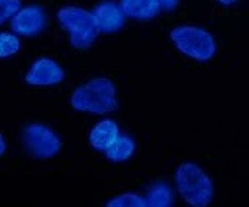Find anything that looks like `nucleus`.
<instances>
[{
	"label": "nucleus",
	"instance_id": "5",
	"mask_svg": "<svg viewBox=\"0 0 249 207\" xmlns=\"http://www.w3.org/2000/svg\"><path fill=\"white\" fill-rule=\"evenodd\" d=\"M22 148L34 159H50L62 151V139L43 123H27L22 128Z\"/></svg>",
	"mask_w": 249,
	"mask_h": 207
},
{
	"label": "nucleus",
	"instance_id": "3",
	"mask_svg": "<svg viewBox=\"0 0 249 207\" xmlns=\"http://www.w3.org/2000/svg\"><path fill=\"white\" fill-rule=\"evenodd\" d=\"M175 184L188 206L206 207L213 199V182L201 166L186 161L175 171Z\"/></svg>",
	"mask_w": 249,
	"mask_h": 207
},
{
	"label": "nucleus",
	"instance_id": "4",
	"mask_svg": "<svg viewBox=\"0 0 249 207\" xmlns=\"http://www.w3.org/2000/svg\"><path fill=\"white\" fill-rule=\"evenodd\" d=\"M175 48L196 62H208L216 53V40L210 30L196 25H179L170 32Z\"/></svg>",
	"mask_w": 249,
	"mask_h": 207
},
{
	"label": "nucleus",
	"instance_id": "7",
	"mask_svg": "<svg viewBox=\"0 0 249 207\" xmlns=\"http://www.w3.org/2000/svg\"><path fill=\"white\" fill-rule=\"evenodd\" d=\"M47 25L45 10L38 5H27L20 9L10 20V29L20 37H37Z\"/></svg>",
	"mask_w": 249,
	"mask_h": 207
},
{
	"label": "nucleus",
	"instance_id": "8",
	"mask_svg": "<svg viewBox=\"0 0 249 207\" xmlns=\"http://www.w3.org/2000/svg\"><path fill=\"white\" fill-rule=\"evenodd\" d=\"M93 14L96 20H98L102 33H115V32H118L124 25V17H126L122 10V5H116L111 0L96 3Z\"/></svg>",
	"mask_w": 249,
	"mask_h": 207
},
{
	"label": "nucleus",
	"instance_id": "16",
	"mask_svg": "<svg viewBox=\"0 0 249 207\" xmlns=\"http://www.w3.org/2000/svg\"><path fill=\"white\" fill-rule=\"evenodd\" d=\"M178 2L179 0H160V3H161V9L163 10H173L176 5H178Z\"/></svg>",
	"mask_w": 249,
	"mask_h": 207
},
{
	"label": "nucleus",
	"instance_id": "18",
	"mask_svg": "<svg viewBox=\"0 0 249 207\" xmlns=\"http://www.w3.org/2000/svg\"><path fill=\"white\" fill-rule=\"evenodd\" d=\"M218 3H221V5H232V3H236L238 0H216Z\"/></svg>",
	"mask_w": 249,
	"mask_h": 207
},
{
	"label": "nucleus",
	"instance_id": "12",
	"mask_svg": "<svg viewBox=\"0 0 249 207\" xmlns=\"http://www.w3.org/2000/svg\"><path fill=\"white\" fill-rule=\"evenodd\" d=\"M148 206L151 207H170L173 206V192L171 188L164 182H156L148 191L146 197Z\"/></svg>",
	"mask_w": 249,
	"mask_h": 207
},
{
	"label": "nucleus",
	"instance_id": "14",
	"mask_svg": "<svg viewBox=\"0 0 249 207\" xmlns=\"http://www.w3.org/2000/svg\"><path fill=\"white\" fill-rule=\"evenodd\" d=\"M20 48H22V43L14 33H7V32L0 33V58H10L12 55L18 53Z\"/></svg>",
	"mask_w": 249,
	"mask_h": 207
},
{
	"label": "nucleus",
	"instance_id": "11",
	"mask_svg": "<svg viewBox=\"0 0 249 207\" xmlns=\"http://www.w3.org/2000/svg\"><path fill=\"white\" fill-rule=\"evenodd\" d=\"M135 153V141L126 134H120L116 141L105 151V156L111 162H123Z\"/></svg>",
	"mask_w": 249,
	"mask_h": 207
},
{
	"label": "nucleus",
	"instance_id": "17",
	"mask_svg": "<svg viewBox=\"0 0 249 207\" xmlns=\"http://www.w3.org/2000/svg\"><path fill=\"white\" fill-rule=\"evenodd\" d=\"M0 154H5V136L3 134H0Z\"/></svg>",
	"mask_w": 249,
	"mask_h": 207
},
{
	"label": "nucleus",
	"instance_id": "1",
	"mask_svg": "<svg viewBox=\"0 0 249 207\" xmlns=\"http://www.w3.org/2000/svg\"><path fill=\"white\" fill-rule=\"evenodd\" d=\"M70 105L77 111L90 114H108L118 108L116 88L110 78L96 77L80 85L71 93Z\"/></svg>",
	"mask_w": 249,
	"mask_h": 207
},
{
	"label": "nucleus",
	"instance_id": "9",
	"mask_svg": "<svg viewBox=\"0 0 249 207\" xmlns=\"http://www.w3.org/2000/svg\"><path fill=\"white\" fill-rule=\"evenodd\" d=\"M118 136H120V129L113 119H102V121H98L93 128H91L88 141H90V146L93 149L105 153V151L116 141Z\"/></svg>",
	"mask_w": 249,
	"mask_h": 207
},
{
	"label": "nucleus",
	"instance_id": "2",
	"mask_svg": "<svg viewBox=\"0 0 249 207\" xmlns=\"http://www.w3.org/2000/svg\"><path fill=\"white\" fill-rule=\"evenodd\" d=\"M57 20L60 27L68 33L70 45L77 50H88L102 32L93 10L90 12L82 7H62L57 12Z\"/></svg>",
	"mask_w": 249,
	"mask_h": 207
},
{
	"label": "nucleus",
	"instance_id": "13",
	"mask_svg": "<svg viewBox=\"0 0 249 207\" xmlns=\"http://www.w3.org/2000/svg\"><path fill=\"white\" fill-rule=\"evenodd\" d=\"M107 207H146L148 202L146 199H143L142 196L135 192H124V194H120L105 204Z\"/></svg>",
	"mask_w": 249,
	"mask_h": 207
},
{
	"label": "nucleus",
	"instance_id": "6",
	"mask_svg": "<svg viewBox=\"0 0 249 207\" xmlns=\"http://www.w3.org/2000/svg\"><path fill=\"white\" fill-rule=\"evenodd\" d=\"M65 71L55 60L50 57H40L30 65L29 71L25 73V83L30 86H55L63 81Z\"/></svg>",
	"mask_w": 249,
	"mask_h": 207
},
{
	"label": "nucleus",
	"instance_id": "15",
	"mask_svg": "<svg viewBox=\"0 0 249 207\" xmlns=\"http://www.w3.org/2000/svg\"><path fill=\"white\" fill-rule=\"evenodd\" d=\"M20 5H22L20 0H0V23L14 18L20 10Z\"/></svg>",
	"mask_w": 249,
	"mask_h": 207
},
{
	"label": "nucleus",
	"instance_id": "10",
	"mask_svg": "<svg viewBox=\"0 0 249 207\" xmlns=\"http://www.w3.org/2000/svg\"><path fill=\"white\" fill-rule=\"evenodd\" d=\"M123 14L133 20H150L158 15L160 0H120Z\"/></svg>",
	"mask_w": 249,
	"mask_h": 207
}]
</instances>
